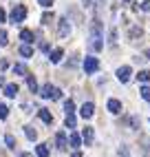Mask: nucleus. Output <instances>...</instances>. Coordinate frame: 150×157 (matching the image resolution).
<instances>
[{
	"mask_svg": "<svg viewBox=\"0 0 150 157\" xmlns=\"http://www.w3.org/2000/svg\"><path fill=\"white\" fill-rule=\"evenodd\" d=\"M84 71H86V75H95V73L99 71V58L86 56L84 58Z\"/></svg>",
	"mask_w": 150,
	"mask_h": 157,
	"instance_id": "nucleus-4",
	"label": "nucleus"
},
{
	"mask_svg": "<svg viewBox=\"0 0 150 157\" xmlns=\"http://www.w3.org/2000/svg\"><path fill=\"white\" fill-rule=\"evenodd\" d=\"M27 7L24 5H16L11 9V13H9V22H13V25H22L24 20H27Z\"/></svg>",
	"mask_w": 150,
	"mask_h": 157,
	"instance_id": "nucleus-2",
	"label": "nucleus"
},
{
	"mask_svg": "<svg viewBox=\"0 0 150 157\" xmlns=\"http://www.w3.org/2000/svg\"><path fill=\"white\" fill-rule=\"evenodd\" d=\"M55 144H58V151H66L69 148V137H66V133H64V131L55 133Z\"/></svg>",
	"mask_w": 150,
	"mask_h": 157,
	"instance_id": "nucleus-8",
	"label": "nucleus"
},
{
	"mask_svg": "<svg viewBox=\"0 0 150 157\" xmlns=\"http://www.w3.org/2000/svg\"><path fill=\"white\" fill-rule=\"evenodd\" d=\"M18 157H31V155H29V153H20Z\"/></svg>",
	"mask_w": 150,
	"mask_h": 157,
	"instance_id": "nucleus-41",
	"label": "nucleus"
},
{
	"mask_svg": "<svg viewBox=\"0 0 150 157\" xmlns=\"http://www.w3.org/2000/svg\"><path fill=\"white\" fill-rule=\"evenodd\" d=\"M5 84H7V82H5V78H2V75H0V86H5Z\"/></svg>",
	"mask_w": 150,
	"mask_h": 157,
	"instance_id": "nucleus-40",
	"label": "nucleus"
},
{
	"mask_svg": "<svg viewBox=\"0 0 150 157\" xmlns=\"http://www.w3.org/2000/svg\"><path fill=\"white\" fill-rule=\"evenodd\" d=\"M135 78H137L139 82H141V84H150V69H141Z\"/></svg>",
	"mask_w": 150,
	"mask_h": 157,
	"instance_id": "nucleus-19",
	"label": "nucleus"
},
{
	"mask_svg": "<svg viewBox=\"0 0 150 157\" xmlns=\"http://www.w3.org/2000/svg\"><path fill=\"white\" fill-rule=\"evenodd\" d=\"M38 117L44 122V124H53V115L49 109H38Z\"/></svg>",
	"mask_w": 150,
	"mask_h": 157,
	"instance_id": "nucleus-17",
	"label": "nucleus"
},
{
	"mask_svg": "<svg viewBox=\"0 0 150 157\" xmlns=\"http://www.w3.org/2000/svg\"><path fill=\"white\" fill-rule=\"evenodd\" d=\"M124 2H130V0H124Z\"/></svg>",
	"mask_w": 150,
	"mask_h": 157,
	"instance_id": "nucleus-43",
	"label": "nucleus"
},
{
	"mask_svg": "<svg viewBox=\"0 0 150 157\" xmlns=\"http://www.w3.org/2000/svg\"><path fill=\"white\" fill-rule=\"evenodd\" d=\"M80 115H82L84 120H91L93 115H95V104L93 102H84L82 106H80Z\"/></svg>",
	"mask_w": 150,
	"mask_h": 157,
	"instance_id": "nucleus-6",
	"label": "nucleus"
},
{
	"mask_svg": "<svg viewBox=\"0 0 150 157\" xmlns=\"http://www.w3.org/2000/svg\"><path fill=\"white\" fill-rule=\"evenodd\" d=\"M106 109H108V113H111V115H119L124 106H122V102H119V100H115V98H111L108 102H106Z\"/></svg>",
	"mask_w": 150,
	"mask_h": 157,
	"instance_id": "nucleus-7",
	"label": "nucleus"
},
{
	"mask_svg": "<svg viewBox=\"0 0 150 157\" xmlns=\"http://www.w3.org/2000/svg\"><path fill=\"white\" fill-rule=\"evenodd\" d=\"M20 40L27 42V44H33L36 42V33L31 29H20Z\"/></svg>",
	"mask_w": 150,
	"mask_h": 157,
	"instance_id": "nucleus-13",
	"label": "nucleus"
},
{
	"mask_svg": "<svg viewBox=\"0 0 150 157\" xmlns=\"http://www.w3.org/2000/svg\"><path fill=\"white\" fill-rule=\"evenodd\" d=\"M9 44V33L5 29H0V47H7Z\"/></svg>",
	"mask_w": 150,
	"mask_h": 157,
	"instance_id": "nucleus-28",
	"label": "nucleus"
},
{
	"mask_svg": "<svg viewBox=\"0 0 150 157\" xmlns=\"http://www.w3.org/2000/svg\"><path fill=\"white\" fill-rule=\"evenodd\" d=\"M2 22H7V11L0 7V25H2Z\"/></svg>",
	"mask_w": 150,
	"mask_h": 157,
	"instance_id": "nucleus-38",
	"label": "nucleus"
},
{
	"mask_svg": "<svg viewBox=\"0 0 150 157\" xmlns=\"http://www.w3.org/2000/svg\"><path fill=\"white\" fill-rule=\"evenodd\" d=\"M53 2H55V0H38V5H40L42 9H51Z\"/></svg>",
	"mask_w": 150,
	"mask_h": 157,
	"instance_id": "nucleus-32",
	"label": "nucleus"
},
{
	"mask_svg": "<svg viewBox=\"0 0 150 157\" xmlns=\"http://www.w3.org/2000/svg\"><path fill=\"white\" fill-rule=\"evenodd\" d=\"M64 124H66L69 128H75V126H77V120H75V113H69V115H66V120H64Z\"/></svg>",
	"mask_w": 150,
	"mask_h": 157,
	"instance_id": "nucleus-24",
	"label": "nucleus"
},
{
	"mask_svg": "<svg viewBox=\"0 0 150 157\" xmlns=\"http://www.w3.org/2000/svg\"><path fill=\"white\" fill-rule=\"evenodd\" d=\"M60 98H62V89L55 86V91H53V98H51V100H60Z\"/></svg>",
	"mask_w": 150,
	"mask_h": 157,
	"instance_id": "nucleus-37",
	"label": "nucleus"
},
{
	"mask_svg": "<svg viewBox=\"0 0 150 157\" xmlns=\"http://www.w3.org/2000/svg\"><path fill=\"white\" fill-rule=\"evenodd\" d=\"M27 86H29V91H31V93H38V91H40V86H38V80H36V75H31V73L27 75Z\"/></svg>",
	"mask_w": 150,
	"mask_h": 157,
	"instance_id": "nucleus-20",
	"label": "nucleus"
},
{
	"mask_svg": "<svg viewBox=\"0 0 150 157\" xmlns=\"http://www.w3.org/2000/svg\"><path fill=\"white\" fill-rule=\"evenodd\" d=\"M88 5H91L93 9H102V7L106 5V0H88Z\"/></svg>",
	"mask_w": 150,
	"mask_h": 157,
	"instance_id": "nucleus-31",
	"label": "nucleus"
},
{
	"mask_svg": "<svg viewBox=\"0 0 150 157\" xmlns=\"http://www.w3.org/2000/svg\"><path fill=\"white\" fill-rule=\"evenodd\" d=\"M53 18H55V16H53V11H49V9H47V11L42 13V18H40V25H51Z\"/></svg>",
	"mask_w": 150,
	"mask_h": 157,
	"instance_id": "nucleus-22",
	"label": "nucleus"
},
{
	"mask_svg": "<svg viewBox=\"0 0 150 157\" xmlns=\"http://www.w3.org/2000/svg\"><path fill=\"white\" fill-rule=\"evenodd\" d=\"M2 91H5L7 98H16L18 95V84H16V82H9V84L2 86Z\"/></svg>",
	"mask_w": 150,
	"mask_h": 157,
	"instance_id": "nucleus-16",
	"label": "nucleus"
},
{
	"mask_svg": "<svg viewBox=\"0 0 150 157\" xmlns=\"http://www.w3.org/2000/svg\"><path fill=\"white\" fill-rule=\"evenodd\" d=\"M64 58V49L58 47V49H51V53H49V60H51V64H60Z\"/></svg>",
	"mask_w": 150,
	"mask_h": 157,
	"instance_id": "nucleus-11",
	"label": "nucleus"
},
{
	"mask_svg": "<svg viewBox=\"0 0 150 157\" xmlns=\"http://www.w3.org/2000/svg\"><path fill=\"white\" fill-rule=\"evenodd\" d=\"M108 42H111V44L117 42V29H111V31H108Z\"/></svg>",
	"mask_w": 150,
	"mask_h": 157,
	"instance_id": "nucleus-33",
	"label": "nucleus"
},
{
	"mask_svg": "<svg viewBox=\"0 0 150 157\" xmlns=\"http://www.w3.org/2000/svg\"><path fill=\"white\" fill-rule=\"evenodd\" d=\"M128 126H133V131H137V128H139V117H137V115L128 117Z\"/></svg>",
	"mask_w": 150,
	"mask_h": 157,
	"instance_id": "nucleus-30",
	"label": "nucleus"
},
{
	"mask_svg": "<svg viewBox=\"0 0 150 157\" xmlns=\"http://www.w3.org/2000/svg\"><path fill=\"white\" fill-rule=\"evenodd\" d=\"M58 36H60V38H69V36H71V22H69L66 16H62V18L58 20Z\"/></svg>",
	"mask_w": 150,
	"mask_h": 157,
	"instance_id": "nucleus-5",
	"label": "nucleus"
},
{
	"mask_svg": "<svg viewBox=\"0 0 150 157\" xmlns=\"http://www.w3.org/2000/svg\"><path fill=\"white\" fill-rule=\"evenodd\" d=\"M141 36H144V29L139 27V25H133L130 29H128V40H133V42H137Z\"/></svg>",
	"mask_w": 150,
	"mask_h": 157,
	"instance_id": "nucleus-12",
	"label": "nucleus"
},
{
	"mask_svg": "<svg viewBox=\"0 0 150 157\" xmlns=\"http://www.w3.org/2000/svg\"><path fill=\"white\" fill-rule=\"evenodd\" d=\"M5 144H7V148H16V137H13L11 133L5 135Z\"/></svg>",
	"mask_w": 150,
	"mask_h": 157,
	"instance_id": "nucleus-26",
	"label": "nucleus"
},
{
	"mask_svg": "<svg viewBox=\"0 0 150 157\" xmlns=\"http://www.w3.org/2000/svg\"><path fill=\"white\" fill-rule=\"evenodd\" d=\"M40 51H42V53H51V44L49 42H40V47H38Z\"/></svg>",
	"mask_w": 150,
	"mask_h": 157,
	"instance_id": "nucleus-34",
	"label": "nucleus"
},
{
	"mask_svg": "<svg viewBox=\"0 0 150 157\" xmlns=\"http://www.w3.org/2000/svg\"><path fill=\"white\" fill-rule=\"evenodd\" d=\"M82 137H84V144L91 146V144L95 142V128H93V126H84V128H82Z\"/></svg>",
	"mask_w": 150,
	"mask_h": 157,
	"instance_id": "nucleus-10",
	"label": "nucleus"
},
{
	"mask_svg": "<svg viewBox=\"0 0 150 157\" xmlns=\"http://www.w3.org/2000/svg\"><path fill=\"white\" fill-rule=\"evenodd\" d=\"M141 11L144 13H150V0H141Z\"/></svg>",
	"mask_w": 150,
	"mask_h": 157,
	"instance_id": "nucleus-35",
	"label": "nucleus"
},
{
	"mask_svg": "<svg viewBox=\"0 0 150 157\" xmlns=\"http://www.w3.org/2000/svg\"><path fill=\"white\" fill-rule=\"evenodd\" d=\"M91 49L95 51V53H99V51L104 49V38H102V20L99 18H93L91 22Z\"/></svg>",
	"mask_w": 150,
	"mask_h": 157,
	"instance_id": "nucleus-1",
	"label": "nucleus"
},
{
	"mask_svg": "<svg viewBox=\"0 0 150 157\" xmlns=\"http://www.w3.org/2000/svg\"><path fill=\"white\" fill-rule=\"evenodd\" d=\"M9 67H11V64H9V60H5V58L0 60V69H2V71H7Z\"/></svg>",
	"mask_w": 150,
	"mask_h": 157,
	"instance_id": "nucleus-36",
	"label": "nucleus"
},
{
	"mask_svg": "<svg viewBox=\"0 0 150 157\" xmlns=\"http://www.w3.org/2000/svg\"><path fill=\"white\" fill-rule=\"evenodd\" d=\"M36 155L38 157H49V146L47 144H38L36 146Z\"/></svg>",
	"mask_w": 150,
	"mask_h": 157,
	"instance_id": "nucleus-23",
	"label": "nucleus"
},
{
	"mask_svg": "<svg viewBox=\"0 0 150 157\" xmlns=\"http://www.w3.org/2000/svg\"><path fill=\"white\" fill-rule=\"evenodd\" d=\"M18 53L22 56L24 60H29L31 56H33V47H31V44H27V42H22V44H20V49H18Z\"/></svg>",
	"mask_w": 150,
	"mask_h": 157,
	"instance_id": "nucleus-15",
	"label": "nucleus"
},
{
	"mask_svg": "<svg viewBox=\"0 0 150 157\" xmlns=\"http://www.w3.org/2000/svg\"><path fill=\"white\" fill-rule=\"evenodd\" d=\"M115 78L122 82V84H128L133 78H135V71H133V67L130 64H122V67H117V71H115Z\"/></svg>",
	"mask_w": 150,
	"mask_h": 157,
	"instance_id": "nucleus-3",
	"label": "nucleus"
},
{
	"mask_svg": "<svg viewBox=\"0 0 150 157\" xmlns=\"http://www.w3.org/2000/svg\"><path fill=\"white\" fill-rule=\"evenodd\" d=\"M7 117H9V106L0 102V120H7Z\"/></svg>",
	"mask_w": 150,
	"mask_h": 157,
	"instance_id": "nucleus-29",
	"label": "nucleus"
},
{
	"mask_svg": "<svg viewBox=\"0 0 150 157\" xmlns=\"http://www.w3.org/2000/svg\"><path fill=\"white\" fill-rule=\"evenodd\" d=\"M64 111H66V115L69 113H75V102L73 100H64Z\"/></svg>",
	"mask_w": 150,
	"mask_h": 157,
	"instance_id": "nucleus-27",
	"label": "nucleus"
},
{
	"mask_svg": "<svg viewBox=\"0 0 150 157\" xmlns=\"http://www.w3.org/2000/svg\"><path fill=\"white\" fill-rule=\"evenodd\" d=\"M82 144H84V137H82L80 133H75V131H73V133L69 135V146H73V148H80Z\"/></svg>",
	"mask_w": 150,
	"mask_h": 157,
	"instance_id": "nucleus-14",
	"label": "nucleus"
},
{
	"mask_svg": "<svg viewBox=\"0 0 150 157\" xmlns=\"http://www.w3.org/2000/svg\"><path fill=\"white\" fill-rule=\"evenodd\" d=\"M146 58H148V60H150V49H146Z\"/></svg>",
	"mask_w": 150,
	"mask_h": 157,
	"instance_id": "nucleus-42",
	"label": "nucleus"
},
{
	"mask_svg": "<svg viewBox=\"0 0 150 157\" xmlns=\"http://www.w3.org/2000/svg\"><path fill=\"white\" fill-rule=\"evenodd\" d=\"M71 157H82V153H80V151H77V148H75V151H73V155H71Z\"/></svg>",
	"mask_w": 150,
	"mask_h": 157,
	"instance_id": "nucleus-39",
	"label": "nucleus"
},
{
	"mask_svg": "<svg viewBox=\"0 0 150 157\" xmlns=\"http://www.w3.org/2000/svg\"><path fill=\"white\" fill-rule=\"evenodd\" d=\"M139 93H141V100L150 102V84H141V89H139Z\"/></svg>",
	"mask_w": 150,
	"mask_h": 157,
	"instance_id": "nucleus-25",
	"label": "nucleus"
},
{
	"mask_svg": "<svg viewBox=\"0 0 150 157\" xmlns=\"http://www.w3.org/2000/svg\"><path fill=\"white\" fill-rule=\"evenodd\" d=\"M24 135H27L29 142H36V140H38V131L31 126V124H27V126H24Z\"/></svg>",
	"mask_w": 150,
	"mask_h": 157,
	"instance_id": "nucleus-21",
	"label": "nucleus"
},
{
	"mask_svg": "<svg viewBox=\"0 0 150 157\" xmlns=\"http://www.w3.org/2000/svg\"><path fill=\"white\" fill-rule=\"evenodd\" d=\"M13 73H16V75H22V78H27V75H29V69H27V64H24V62H18V64H13Z\"/></svg>",
	"mask_w": 150,
	"mask_h": 157,
	"instance_id": "nucleus-18",
	"label": "nucleus"
},
{
	"mask_svg": "<svg viewBox=\"0 0 150 157\" xmlns=\"http://www.w3.org/2000/svg\"><path fill=\"white\" fill-rule=\"evenodd\" d=\"M53 91H55V86H53V84H49V82H47V84H42V86H40L38 95H40L42 100H51V98H53Z\"/></svg>",
	"mask_w": 150,
	"mask_h": 157,
	"instance_id": "nucleus-9",
	"label": "nucleus"
}]
</instances>
